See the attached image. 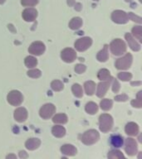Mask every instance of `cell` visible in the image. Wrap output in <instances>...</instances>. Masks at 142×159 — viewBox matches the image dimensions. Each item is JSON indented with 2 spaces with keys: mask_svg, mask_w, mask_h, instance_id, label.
I'll use <instances>...</instances> for the list:
<instances>
[{
  "mask_svg": "<svg viewBox=\"0 0 142 159\" xmlns=\"http://www.w3.org/2000/svg\"><path fill=\"white\" fill-rule=\"evenodd\" d=\"M100 139L99 133L95 129H90L82 134L80 139L86 145H92L96 143Z\"/></svg>",
  "mask_w": 142,
  "mask_h": 159,
  "instance_id": "6da1fadb",
  "label": "cell"
},
{
  "mask_svg": "<svg viewBox=\"0 0 142 159\" xmlns=\"http://www.w3.org/2000/svg\"><path fill=\"white\" fill-rule=\"evenodd\" d=\"M113 127V119L110 114H103L99 118V128L102 133L109 132Z\"/></svg>",
  "mask_w": 142,
  "mask_h": 159,
  "instance_id": "7a4b0ae2",
  "label": "cell"
},
{
  "mask_svg": "<svg viewBox=\"0 0 142 159\" xmlns=\"http://www.w3.org/2000/svg\"><path fill=\"white\" fill-rule=\"evenodd\" d=\"M111 52L115 56H121L126 52V45L121 39L113 40L110 45Z\"/></svg>",
  "mask_w": 142,
  "mask_h": 159,
  "instance_id": "3957f363",
  "label": "cell"
},
{
  "mask_svg": "<svg viewBox=\"0 0 142 159\" xmlns=\"http://www.w3.org/2000/svg\"><path fill=\"white\" fill-rule=\"evenodd\" d=\"M132 60H133V57H132L131 54L126 53L124 57L116 61L115 66L118 70L129 69L132 64Z\"/></svg>",
  "mask_w": 142,
  "mask_h": 159,
  "instance_id": "277c9868",
  "label": "cell"
},
{
  "mask_svg": "<svg viewBox=\"0 0 142 159\" xmlns=\"http://www.w3.org/2000/svg\"><path fill=\"white\" fill-rule=\"evenodd\" d=\"M7 102L12 106H18L23 101V96L18 90H12L7 94Z\"/></svg>",
  "mask_w": 142,
  "mask_h": 159,
  "instance_id": "5b68a950",
  "label": "cell"
},
{
  "mask_svg": "<svg viewBox=\"0 0 142 159\" xmlns=\"http://www.w3.org/2000/svg\"><path fill=\"white\" fill-rule=\"evenodd\" d=\"M92 44V38L88 37L80 38L75 42V47L78 52H85L89 48Z\"/></svg>",
  "mask_w": 142,
  "mask_h": 159,
  "instance_id": "8992f818",
  "label": "cell"
},
{
  "mask_svg": "<svg viewBox=\"0 0 142 159\" xmlns=\"http://www.w3.org/2000/svg\"><path fill=\"white\" fill-rule=\"evenodd\" d=\"M111 19L116 23L125 24L128 22L129 18H128V15L126 12H125L124 11H121V10H116L112 12Z\"/></svg>",
  "mask_w": 142,
  "mask_h": 159,
  "instance_id": "52a82bcc",
  "label": "cell"
},
{
  "mask_svg": "<svg viewBox=\"0 0 142 159\" xmlns=\"http://www.w3.org/2000/svg\"><path fill=\"white\" fill-rule=\"evenodd\" d=\"M56 112V107L52 104H46L40 109L39 114L42 119H48Z\"/></svg>",
  "mask_w": 142,
  "mask_h": 159,
  "instance_id": "ba28073f",
  "label": "cell"
},
{
  "mask_svg": "<svg viewBox=\"0 0 142 159\" xmlns=\"http://www.w3.org/2000/svg\"><path fill=\"white\" fill-rule=\"evenodd\" d=\"M137 143L134 139L128 138L125 139V151L129 156H135L137 153Z\"/></svg>",
  "mask_w": 142,
  "mask_h": 159,
  "instance_id": "9c48e42d",
  "label": "cell"
},
{
  "mask_svg": "<svg viewBox=\"0 0 142 159\" xmlns=\"http://www.w3.org/2000/svg\"><path fill=\"white\" fill-rule=\"evenodd\" d=\"M62 59L67 63H72L77 58V53L72 48H65L61 52Z\"/></svg>",
  "mask_w": 142,
  "mask_h": 159,
  "instance_id": "30bf717a",
  "label": "cell"
},
{
  "mask_svg": "<svg viewBox=\"0 0 142 159\" xmlns=\"http://www.w3.org/2000/svg\"><path fill=\"white\" fill-rule=\"evenodd\" d=\"M28 52L35 56H41L45 52V45L42 42H32L28 48Z\"/></svg>",
  "mask_w": 142,
  "mask_h": 159,
  "instance_id": "8fae6325",
  "label": "cell"
},
{
  "mask_svg": "<svg viewBox=\"0 0 142 159\" xmlns=\"http://www.w3.org/2000/svg\"><path fill=\"white\" fill-rule=\"evenodd\" d=\"M22 18L26 22H32V21H34L37 18V10L33 8V7H29V8H26L22 12Z\"/></svg>",
  "mask_w": 142,
  "mask_h": 159,
  "instance_id": "7c38bea8",
  "label": "cell"
},
{
  "mask_svg": "<svg viewBox=\"0 0 142 159\" xmlns=\"http://www.w3.org/2000/svg\"><path fill=\"white\" fill-rule=\"evenodd\" d=\"M111 80H105V81H102L98 84L97 89V95L99 98H102L106 95L107 90L109 89L110 84H111Z\"/></svg>",
  "mask_w": 142,
  "mask_h": 159,
  "instance_id": "4fadbf2b",
  "label": "cell"
},
{
  "mask_svg": "<svg viewBox=\"0 0 142 159\" xmlns=\"http://www.w3.org/2000/svg\"><path fill=\"white\" fill-rule=\"evenodd\" d=\"M14 119L16 121L22 123L26 121L27 119V111L25 108H17L14 111Z\"/></svg>",
  "mask_w": 142,
  "mask_h": 159,
  "instance_id": "5bb4252c",
  "label": "cell"
},
{
  "mask_svg": "<svg viewBox=\"0 0 142 159\" xmlns=\"http://www.w3.org/2000/svg\"><path fill=\"white\" fill-rule=\"evenodd\" d=\"M125 131L130 136H135L139 134V126L134 122H130L126 124Z\"/></svg>",
  "mask_w": 142,
  "mask_h": 159,
  "instance_id": "9a60e30c",
  "label": "cell"
},
{
  "mask_svg": "<svg viewBox=\"0 0 142 159\" xmlns=\"http://www.w3.org/2000/svg\"><path fill=\"white\" fill-rule=\"evenodd\" d=\"M125 39H126L129 47H130V49L133 50L134 52H139L140 50V46L138 42L134 39V37H132V35L130 33H126L125 34Z\"/></svg>",
  "mask_w": 142,
  "mask_h": 159,
  "instance_id": "2e32d148",
  "label": "cell"
},
{
  "mask_svg": "<svg viewBox=\"0 0 142 159\" xmlns=\"http://www.w3.org/2000/svg\"><path fill=\"white\" fill-rule=\"evenodd\" d=\"M61 152L66 156H74L77 154V148L72 144H65L61 148Z\"/></svg>",
  "mask_w": 142,
  "mask_h": 159,
  "instance_id": "e0dca14e",
  "label": "cell"
},
{
  "mask_svg": "<svg viewBox=\"0 0 142 159\" xmlns=\"http://www.w3.org/2000/svg\"><path fill=\"white\" fill-rule=\"evenodd\" d=\"M111 144L112 146L115 147V148H121V147L123 146V143H124V139H123V137L119 135V134H116V135H112L111 137Z\"/></svg>",
  "mask_w": 142,
  "mask_h": 159,
  "instance_id": "ac0fdd59",
  "label": "cell"
},
{
  "mask_svg": "<svg viewBox=\"0 0 142 159\" xmlns=\"http://www.w3.org/2000/svg\"><path fill=\"white\" fill-rule=\"evenodd\" d=\"M41 144V141L38 139H27L26 143H25V147L27 148L28 150H35L37 149Z\"/></svg>",
  "mask_w": 142,
  "mask_h": 159,
  "instance_id": "d6986e66",
  "label": "cell"
},
{
  "mask_svg": "<svg viewBox=\"0 0 142 159\" xmlns=\"http://www.w3.org/2000/svg\"><path fill=\"white\" fill-rule=\"evenodd\" d=\"M97 58L101 62H105L108 60L109 53H108V46L107 45H105L104 48L97 53Z\"/></svg>",
  "mask_w": 142,
  "mask_h": 159,
  "instance_id": "ffe728a7",
  "label": "cell"
},
{
  "mask_svg": "<svg viewBox=\"0 0 142 159\" xmlns=\"http://www.w3.org/2000/svg\"><path fill=\"white\" fill-rule=\"evenodd\" d=\"M52 133L56 138H62L66 134V129L61 125H56L52 129Z\"/></svg>",
  "mask_w": 142,
  "mask_h": 159,
  "instance_id": "44dd1931",
  "label": "cell"
},
{
  "mask_svg": "<svg viewBox=\"0 0 142 159\" xmlns=\"http://www.w3.org/2000/svg\"><path fill=\"white\" fill-rule=\"evenodd\" d=\"M82 20L81 17H73L71 22H69V27L72 30H77L79 29L80 27H82Z\"/></svg>",
  "mask_w": 142,
  "mask_h": 159,
  "instance_id": "7402d4cb",
  "label": "cell"
},
{
  "mask_svg": "<svg viewBox=\"0 0 142 159\" xmlns=\"http://www.w3.org/2000/svg\"><path fill=\"white\" fill-rule=\"evenodd\" d=\"M97 77L98 79L101 80H112L111 76V74H110V71L107 69H102L100 70L98 74H97Z\"/></svg>",
  "mask_w": 142,
  "mask_h": 159,
  "instance_id": "603a6c76",
  "label": "cell"
},
{
  "mask_svg": "<svg viewBox=\"0 0 142 159\" xmlns=\"http://www.w3.org/2000/svg\"><path fill=\"white\" fill-rule=\"evenodd\" d=\"M85 91L87 93V95H92L95 93L96 89V84L93 81H87L84 84Z\"/></svg>",
  "mask_w": 142,
  "mask_h": 159,
  "instance_id": "cb8c5ba5",
  "label": "cell"
},
{
  "mask_svg": "<svg viewBox=\"0 0 142 159\" xmlns=\"http://www.w3.org/2000/svg\"><path fill=\"white\" fill-rule=\"evenodd\" d=\"M52 122L55 124H64L67 122V116L65 114H56L52 119Z\"/></svg>",
  "mask_w": 142,
  "mask_h": 159,
  "instance_id": "d4e9b609",
  "label": "cell"
},
{
  "mask_svg": "<svg viewBox=\"0 0 142 159\" xmlns=\"http://www.w3.org/2000/svg\"><path fill=\"white\" fill-rule=\"evenodd\" d=\"M86 111L89 114H95L98 111V106L94 102H89L86 105Z\"/></svg>",
  "mask_w": 142,
  "mask_h": 159,
  "instance_id": "484cf974",
  "label": "cell"
},
{
  "mask_svg": "<svg viewBox=\"0 0 142 159\" xmlns=\"http://www.w3.org/2000/svg\"><path fill=\"white\" fill-rule=\"evenodd\" d=\"M112 104H113V102H112L111 99H104L101 101L100 105H101V108H102L103 110L107 111V110H110V109H111Z\"/></svg>",
  "mask_w": 142,
  "mask_h": 159,
  "instance_id": "4316f807",
  "label": "cell"
},
{
  "mask_svg": "<svg viewBox=\"0 0 142 159\" xmlns=\"http://www.w3.org/2000/svg\"><path fill=\"white\" fill-rule=\"evenodd\" d=\"M37 59L33 57H27L25 58V66L27 67V68H33L37 66Z\"/></svg>",
  "mask_w": 142,
  "mask_h": 159,
  "instance_id": "83f0119b",
  "label": "cell"
},
{
  "mask_svg": "<svg viewBox=\"0 0 142 159\" xmlns=\"http://www.w3.org/2000/svg\"><path fill=\"white\" fill-rule=\"evenodd\" d=\"M108 158L111 159H124L125 157L123 155L121 152L119 151V150H111V151L109 153H108Z\"/></svg>",
  "mask_w": 142,
  "mask_h": 159,
  "instance_id": "f1b7e54d",
  "label": "cell"
},
{
  "mask_svg": "<svg viewBox=\"0 0 142 159\" xmlns=\"http://www.w3.org/2000/svg\"><path fill=\"white\" fill-rule=\"evenodd\" d=\"M72 92L76 97L77 98H81L83 95V92H82V88L79 84H74L72 85Z\"/></svg>",
  "mask_w": 142,
  "mask_h": 159,
  "instance_id": "f546056e",
  "label": "cell"
},
{
  "mask_svg": "<svg viewBox=\"0 0 142 159\" xmlns=\"http://www.w3.org/2000/svg\"><path fill=\"white\" fill-rule=\"evenodd\" d=\"M132 33L140 42H142V27L136 26L132 28Z\"/></svg>",
  "mask_w": 142,
  "mask_h": 159,
  "instance_id": "4dcf8cb0",
  "label": "cell"
},
{
  "mask_svg": "<svg viewBox=\"0 0 142 159\" xmlns=\"http://www.w3.org/2000/svg\"><path fill=\"white\" fill-rule=\"evenodd\" d=\"M51 87L54 91H61L63 89L64 85H63L62 81H60L58 80H53L51 83Z\"/></svg>",
  "mask_w": 142,
  "mask_h": 159,
  "instance_id": "1f68e13d",
  "label": "cell"
},
{
  "mask_svg": "<svg viewBox=\"0 0 142 159\" xmlns=\"http://www.w3.org/2000/svg\"><path fill=\"white\" fill-rule=\"evenodd\" d=\"M131 105L135 108H141L142 107V91H140L137 94V99L131 101Z\"/></svg>",
  "mask_w": 142,
  "mask_h": 159,
  "instance_id": "d6a6232c",
  "label": "cell"
},
{
  "mask_svg": "<svg viewBox=\"0 0 142 159\" xmlns=\"http://www.w3.org/2000/svg\"><path fill=\"white\" fill-rule=\"evenodd\" d=\"M118 78L123 81H129L130 80H131L132 75L129 72H121L118 74Z\"/></svg>",
  "mask_w": 142,
  "mask_h": 159,
  "instance_id": "836d02e7",
  "label": "cell"
},
{
  "mask_svg": "<svg viewBox=\"0 0 142 159\" xmlns=\"http://www.w3.org/2000/svg\"><path fill=\"white\" fill-rule=\"evenodd\" d=\"M27 75L29 77H32V78H39L42 75V72L40 70L37 69H33V70H30L27 72Z\"/></svg>",
  "mask_w": 142,
  "mask_h": 159,
  "instance_id": "e575fe53",
  "label": "cell"
},
{
  "mask_svg": "<svg viewBox=\"0 0 142 159\" xmlns=\"http://www.w3.org/2000/svg\"><path fill=\"white\" fill-rule=\"evenodd\" d=\"M39 2V0H22L21 1V3H22L23 6H29V7H32V6H35L37 5Z\"/></svg>",
  "mask_w": 142,
  "mask_h": 159,
  "instance_id": "d590c367",
  "label": "cell"
},
{
  "mask_svg": "<svg viewBox=\"0 0 142 159\" xmlns=\"http://www.w3.org/2000/svg\"><path fill=\"white\" fill-rule=\"evenodd\" d=\"M128 18L130 20H132L133 22H138V23H141L142 22V19L140 17H138V16H135V15L133 13V12H129L128 13Z\"/></svg>",
  "mask_w": 142,
  "mask_h": 159,
  "instance_id": "8d00e7d4",
  "label": "cell"
},
{
  "mask_svg": "<svg viewBox=\"0 0 142 159\" xmlns=\"http://www.w3.org/2000/svg\"><path fill=\"white\" fill-rule=\"evenodd\" d=\"M87 70V67L86 66L82 64H77L75 67V71L78 73V74H82V73H84L85 70Z\"/></svg>",
  "mask_w": 142,
  "mask_h": 159,
  "instance_id": "74e56055",
  "label": "cell"
},
{
  "mask_svg": "<svg viewBox=\"0 0 142 159\" xmlns=\"http://www.w3.org/2000/svg\"><path fill=\"white\" fill-rule=\"evenodd\" d=\"M121 89V84L118 82V80H115L114 81H113V84H112V90L114 93H118Z\"/></svg>",
  "mask_w": 142,
  "mask_h": 159,
  "instance_id": "f35d334b",
  "label": "cell"
},
{
  "mask_svg": "<svg viewBox=\"0 0 142 159\" xmlns=\"http://www.w3.org/2000/svg\"><path fill=\"white\" fill-rule=\"evenodd\" d=\"M115 99H116V101L124 102V101H126L127 99H128V96H127L125 94H120V95H117V96L115 97Z\"/></svg>",
  "mask_w": 142,
  "mask_h": 159,
  "instance_id": "ab89813d",
  "label": "cell"
},
{
  "mask_svg": "<svg viewBox=\"0 0 142 159\" xmlns=\"http://www.w3.org/2000/svg\"><path fill=\"white\" fill-rule=\"evenodd\" d=\"M19 157H21V158L23 159V158H27V157H28V155H27V153L25 151H20Z\"/></svg>",
  "mask_w": 142,
  "mask_h": 159,
  "instance_id": "60d3db41",
  "label": "cell"
},
{
  "mask_svg": "<svg viewBox=\"0 0 142 159\" xmlns=\"http://www.w3.org/2000/svg\"><path fill=\"white\" fill-rule=\"evenodd\" d=\"M82 4L81 3H76V5H75V9L77 10V11H81V9H82Z\"/></svg>",
  "mask_w": 142,
  "mask_h": 159,
  "instance_id": "b9f144b4",
  "label": "cell"
},
{
  "mask_svg": "<svg viewBox=\"0 0 142 159\" xmlns=\"http://www.w3.org/2000/svg\"><path fill=\"white\" fill-rule=\"evenodd\" d=\"M67 3L69 6H72L73 4H75V1L74 0H67Z\"/></svg>",
  "mask_w": 142,
  "mask_h": 159,
  "instance_id": "7bdbcfd3",
  "label": "cell"
},
{
  "mask_svg": "<svg viewBox=\"0 0 142 159\" xmlns=\"http://www.w3.org/2000/svg\"><path fill=\"white\" fill-rule=\"evenodd\" d=\"M7 158H13V159H16V156L13 155V154H10V155H7Z\"/></svg>",
  "mask_w": 142,
  "mask_h": 159,
  "instance_id": "ee69618b",
  "label": "cell"
},
{
  "mask_svg": "<svg viewBox=\"0 0 142 159\" xmlns=\"http://www.w3.org/2000/svg\"><path fill=\"white\" fill-rule=\"evenodd\" d=\"M141 84V82L138 81V82H131V85H140Z\"/></svg>",
  "mask_w": 142,
  "mask_h": 159,
  "instance_id": "f6af8a7d",
  "label": "cell"
},
{
  "mask_svg": "<svg viewBox=\"0 0 142 159\" xmlns=\"http://www.w3.org/2000/svg\"><path fill=\"white\" fill-rule=\"evenodd\" d=\"M5 2V0H0V4H2Z\"/></svg>",
  "mask_w": 142,
  "mask_h": 159,
  "instance_id": "bcb514c9",
  "label": "cell"
},
{
  "mask_svg": "<svg viewBox=\"0 0 142 159\" xmlns=\"http://www.w3.org/2000/svg\"><path fill=\"white\" fill-rule=\"evenodd\" d=\"M126 2H130V1H132V0H125Z\"/></svg>",
  "mask_w": 142,
  "mask_h": 159,
  "instance_id": "7dc6e473",
  "label": "cell"
},
{
  "mask_svg": "<svg viewBox=\"0 0 142 159\" xmlns=\"http://www.w3.org/2000/svg\"><path fill=\"white\" fill-rule=\"evenodd\" d=\"M140 2H142V0H140Z\"/></svg>",
  "mask_w": 142,
  "mask_h": 159,
  "instance_id": "c3c4849f",
  "label": "cell"
},
{
  "mask_svg": "<svg viewBox=\"0 0 142 159\" xmlns=\"http://www.w3.org/2000/svg\"><path fill=\"white\" fill-rule=\"evenodd\" d=\"M94 1H98V0H94Z\"/></svg>",
  "mask_w": 142,
  "mask_h": 159,
  "instance_id": "681fc988",
  "label": "cell"
}]
</instances>
